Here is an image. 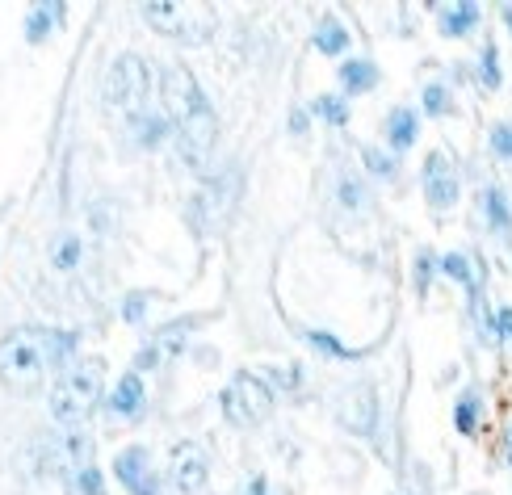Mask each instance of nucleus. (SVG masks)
Wrapping results in <instances>:
<instances>
[{"mask_svg":"<svg viewBox=\"0 0 512 495\" xmlns=\"http://www.w3.org/2000/svg\"><path fill=\"white\" fill-rule=\"evenodd\" d=\"M475 416H479V399L466 395V399L458 403V428H462V433H475Z\"/></svg>","mask_w":512,"mask_h":495,"instance_id":"20","label":"nucleus"},{"mask_svg":"<svg viewBox=\"0 0 512 495\" xmlns=\"http://www.w3.org/2000/svg\"><path fill=\"white\" fill-rule=\"evenodd\" d=\"M504 17H508V26H512V9H504Z\"/></svg>","mask_w":512,"mask_h":495,"instance_id":"29","label":"nucleus"},{"mask_svg":"<svg viewBox=\"0 0 512 495\" xmlns=\"http://www.w3.org/2000/svg\"><path fill=\"white\" fill-rule=\"evenodd\" d=\"M387 139L395 143V147H412L416 143V114L412 110H391V122H387Z\"/></svg>","mask_w":512,"mask_h":495,"instance_id":"14","label":"nucleus"},{"mask_svg":"<svg viewBox=\"0 0 512 495\" xmlns=\"http://www.w3.org/2000/svg\"><path fill=\"white\" fill-rule=\"evenodd\" d=\"M248 495H269V487H265V479H256V483L248 487Z\"/></svg>","mask_w":512,"mask_h":495,"instance_id":"28","label":"nucleus"},{"mask_svg":"<svg viewBox=\"0 0 512 495\" xmlns=\"http://www.w3.org/2000/svg\"><path fill=\"white\" fill-rule=\"evenodd\" d=\"M143 93H147V63L139 55H122L110 68V76H105V101L122 110V105L143 101Z\"/></svg>","mask_w":512,"mask_h":495,"instance_id":"6","label":"nucleus"},{"mask_svg":"<svg viewBox=\"0 0 512 495\" xmlns=\"http://www.w3.org/2000/svg\"><path fill=\"white\" fill-rule=\"evenodd\" d=\"M374 416H378V403H374L370 386H357V391H349L345 403H340V420H345V428H353V433H370Z\"/></svg>","mask_w":512,"mask_h":495,"instance_id":"10","label":"nucleus"},{"mask_svg":"<svg viewBox=\"0 0 512 495\" xmlns=\"http://www.w3.org/2000/svg\"><path fill=\"white\" fill-rule=\"evenodd\" d=\"M160 93H164V114H168V122H173V131H177L185 164L202 168L206 156H210V147H215L219 122H215V110L206 105L194 72L181 68V63H168L164 76H160Z\"/></svg>","mask_w":512,"mask_h":495,"instance_id":"1","label":"nucleus"},{"mask_svg":"<svg viewBox=\"0 0 512 495\" xmlns=\"http://www.w3.org/2000/svg\"><path fill=\"white\" fill-rule=\"evenodd\" d=\"M114 475L122 479V487L131 495H160L152 466H147V449H139V445L122 449V454L114 458Z\"/></svg>","mask_w":512,"mask_h":495,"instance_id":"8","label":"nucleus"},{"mask_svg":"<svg viewBox=\"0 0 512 495\" xmlns=\"http://www.w3.org/2000/svg\"><path fill=\"white\" fill-rule=\"evenodd\" d=\"M483 210H487V219H492V227H508L512 223V210H508L500 189H487L483 193Z\"/></svg>","mask_w":512,"mask_h":495,"instance_id":"16","label":"nucleus"},{"mask_svg":"<svg viewBox=\"0 0 512 495\" xmlns=\"http://www.w3.org/2000/svg\"><path fill=\"white\" fill-rule=\"evenodd\" d=\"M76 349V336L51 328H13L0 336V382L13 395H34L42 374Z\"/></svg>","mask_w":512,"mask_h":495,"instance_id":"2","label":"nucleus"},{"mask_svg":"<svg viewBox=\"0 0 512 495\" xmlns=\"http://www.w3.org/2000/svg\"><path fill=\"white\" fill-rule=\"evenodd\" d=\"M110 407H114L118 416H135L139 407H143V378H139V374H126V378L114 386Z\"/></svg>","mask_w":512,"mask_h":495,"instance_id":"12","label":"nucleus"},{"mask_svg":"<svg viewBox=\"0 0 512 495\" xmlns=\"http://www.w3.org/2000/svg\"><path fill=\"white\" fill-rule=\"evenodd\" d=\"M340 84H345L349 93H366L378 84V68L366 59H353V63H340Z\"/></svg>","mask_w":512,"mask_h":495,"instance_id":"13","label":"nucleus"},{"mask_svg":"<svg viewBox=\"0 0 512 495\" xmlns=\"http://www.w3.org/2000/svg\"><path fill=\"white\" fill-rule=\"evenodd\" d=\"M273 412V391L256 378V374H236L231 386L223 391V416L236 424V428H256L261 420H269Z\"/></svg>","mask_w":512,"mask_h":495,"instance_id":"5","label":"nucleus"},{"mask_svg":"<svg viewBox=\"0 0 512 495\" xmlns=\"http://www.w3.org/2000/svg\"><path fill=\"white\" fill-rule=\"evenodd\" d=\"M80 487L89 491V495H101V479H97V470H84V475H80Z\"/></svg>","mask_w":512,"mask_h":495,"instance_id":"24","label":"nucleus"},{"mask_svg":"<svg viewBox=\"0 0 512 495\" xmlns=\"http://www.w3.org/2000/svg\"><path fill=\"white\" fill-rule=\"evenodd\" d=\"M492 152L512 160V122H504V126H496V131H492Z\"/></svg>","mask_w":512,"mask_h":495,"instance_id":"21","label":"nucleus"},{"mask_svg":"<svg viewBox=\"0 0 512 495\" xmlns=\"http://www.w3.org/2000/svg\"><path fill=\"white\" fill-rule=\"evenodd\" d=\"M315 110H319V114H324L328 122H345V118H349V114H345V105H340V101H332V97H324V101H319V105H315Z\"/></svg>","mask_w":512,"mask_h":495,"instance_id":"22","label":"nucleus"},{"mask_svg":"<svg viewBox=\"0 0 512 495\" xmlns=\"http://www.w3.org/2000/svg\"><path fill=\"white\" fill-rule=\"evenodd\" d=\"M370 168H374V172H391V164L382 160V156H374V152H370Z\"/></svg>","mask_w":512,"mask_h":495,"instance_id":"27","label":"nucleus"},{"mask_svg":"<svg viewBox=\"0 0 512 495\" xmlns=\"http://www.w3.org/2000/svg\"><path fill=\"white\" fill-rule=\"evenodd\" d=\"M424 198H429L437 210H450L458 202V172L445 152H433L424 160Z\"/></svg>","mask_w":512,"mask_h":495,"instance_id":"7","label":"nucleus"},{"mask_svg":"<svg viewBox=\"0 0 512 495\" xmlns=\"http://www.w3.org/2000/svg\"><path fill=\"white\" fill-rule=\"evenodd\" d=\"M143 17L152 21V30L185 42V47H198L215 34V9L198 5V0H156V5H143Z\"/></svg>","mask_w":512,"mask_h":495,"instance_id":"4","label":"nucleus"},{"mask_svg":"<svg viewBox=\"0 0 512 495\" xmlns=\"http://www.w3.org/2000/svg\"><path fill=\"white\" fill-rule=\"evenodd\" d=\"M496 328H500V332H504V336L512 340V307H504V311L496 315Z\"/></svg>","mask_w":512,"mask_h":495,"instance_id":"25","label":"nucleus"},{"mask_svg":"<svg viewBox=\"0 0 512 495\" xmlns=\"http://www.w3.org/2000/svg\"><path fill=\"white\" fill-rule=\"evenodd\" d=\"M101 374H105L101 357H76V361L63 365V374L51 386V416L63 428H80L84 420L97 412V403H101Z\"/></svg>","mask_w":512,"mask_h":495,"instance_id":"3","label":"nucleus"},{"mask_svg":"<svg viewBox=\"0 0 512 495\" xmlns=\"http://www.w3.org/2000/svg\"><path fill=\"white\" fill-rule=\"evenodd\" d=\"M76 256H80V240H76V235H63L59 248H55V265H59V269H72Z\"/></svg>","mask_w":512,"mask_h":495,"instance_id":"18","label":"nucleus"},{"mask_svg":"<svg viewBox=\"0 0 512 495\" xmlns=\"http://www.w3.org/2000/svg\"><path fill=\"white\" fill-rule=\"evenodd\" d=\"M483 80L487 84H500V68H496V47L483 51Z\"/></svg>","mask_w":512,"mask_h":495,"instance_id":"23","label":"nucleus"},{"mask_svg":"<svg viewBox=\"0 0 512 495\" xmlns=\"http://www.w3.org/2000/svg\"><path fill=\"white\" fill-rule=\"evenodd\" d=\"M437 21H441L445 38H462V34H471L479 26V5H475V0H462V5H441Z\"/></svg>","mask_w":512,"mask_h":495,"instance_id":"11","label":"nucleus"},{"mask_svg":"<svg viewBox=\"0 0 512 495\" xmlns=\"http://www.w3.org/2000/svg\"><path fill=\"white\" fill-rule=\"evenodd\" d=\"M143 307H147V303H143V298L135 294V298H131V303H126V319H131V324H135V319L143 315Z\"/></svg>","mask_w":512,"mask_h":495,"instance_id":"26","label":"nucleus"},{"mask_svg":"<svg viewBox=\"0 0 512 495\" xmlns=\"http://www.w3.org/2000/svg\"><path fill=\"white\" fill-rule=\"evenodd\" d=\"M202 483H206V454H202V445L181 441L173 449V487H177V495H198Z\"/></svg>","mask_w":512,"mask_h":495,"instance_id":"9","label":"nucleus"},{"mask_svg":"<svg viewBox=\"0 0 512 495\" xmlns=\"http://www.w3.org/2000/svg\"><path fill=\"white\" fill-rule=\"evenodd\" d=\"M424 110H429V114H450V110H454V105H450V93H445L441 84H433V89L424 93Z\"/></svg>","mask_w":512,"mask_h":495,"instance_id":"19","label":"nucleus"},{"mask_svg":"<svg viewBox=\"0 0 512 495\" xmlns=\"http://www.w3.org/2000/svg\"><path fill=\"white\" fill-rule=\"evenodd\" d=\"M315 47L324 51V55H340V51L349 47L345 26H336V21H324V26H319V34H315Z\"/></svg>","mask_w":512,"mask_h":495,"instance_id":"15","label":"nucleus"},{"mask_svg":"<svg viewBox=\"0 0 512 495\" xmlns=\"http://www.w3.org/2000/svg\"><path fill=\"white\" fill-rule=\"evenodd\" d=\"M441 269L450 273L454 282H462V286H471V290H475V277H471V261H466V256L450 252V256H445V261H441Z\"/></svg>","mask_w":512,"mask_h":495,"instance_id":"17","label":"nucleus"}]
</instances>
